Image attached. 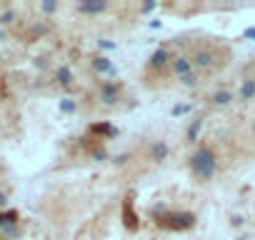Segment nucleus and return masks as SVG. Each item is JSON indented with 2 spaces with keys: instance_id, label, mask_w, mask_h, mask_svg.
<instances>
[{
  "instance_id": "obj_17",
  "label": "nucleus",
  "mask_w": 255,
  "mask_h": 240,
  "mask_svg": "<svg viewBox=\"0 0 255 240\" xmlns=\"http://www.w3.org/2000/svg\"><path fill=\"white\" fill-rule=\"evenodd\" d=\"M5 205H8V198H5L3 193H0V208H5Z\"/></svg>"
},
{
  "instance_id": "obj_11",
  "label": "nucleus",
  "mask_w": 255,
  "mask_h": 240,
  "mask_svg": "<svg viewBox=\"0 0 255 240\" xmlns=\"http://www.w3.org/2000/svg\"><path fill=\"white\" fill-rule=\"evenodd\" d=\"M93 70H98V73H108V70H113V63L105 58V55H98V58H93Z\"/></svg>"
},
{
  "instance_id": "obj_3",
  "label": "nucleus",
  "mask_w": 255,
  "mask_h": 240,
  "mask_svg": "<svg viewBox=\"0 0 255 240\" xmlns=\"http://www.w3.org/2000/svg\"><path fill=\"white\" fill-rule=\"evenodd\" d=\"M120 95H123V83L118 80H108V83H100L98 88V98L105 108H115L120 103Z\"/></svg>"
},
{
  "instance_id": "obj_5",
  "label": "nucleus",
  "mask_w": 255,
  "mask_h": 240,
  "mask_svg": "<svg viewBox=\"0 0 255 240\" xmlns=\"http://www.w3.org/2000/svg\"><path fill=\"white\" fill-rule=\"evenodd\" d=\"M170 73H173L178 80L188 78L190 73H195V65L190 55H173V63H170Z\"/></svg>"
},
{
  "instance_id": "obj_9",
  "label": "nucleus",
  "mask_w": 255,
  "mask_h": 240,
  "mask_svg": "<svg viewBox=\"0 0 255 240\" xmlns=\"http://www.w3.org/2000/svg\"><path fill=\"white\" fill-rule=\"evenodd\" d=\"M55 80H58V85H63V88H70L73 85V70L68 68V65H60V68L55 70Z\"/></svg>"
},
{
  "instance_id": "obj_6",
  "label": "nucleus",
  "mask_w": 255,
  "mask_h": 240,
  "mask_svg": "<svg viewBox=\"0 0 255 240\" xmlns=\"http://www.w3.org/2000/svg\"><path fill=\"white\" fill-rule=\"evenodd\" d=\"M110 8V3H105V0H85V3H78V13L80 15H100Z\"/></svg>"
},
{
  "instance_id": "obj_15",
  "label": "nucleus",
  "mask_w": 255,
  "mask_h": 240,
  "mask_svg": "<svg viewBox=\"0 0 255 240\" xmlns=\"http://www.w3.org/2000/svg\"><path fill=\"white\" fill-rule=\"evenodd\" d=\"M58 8H60L58 3H40V10H42V13H55Z\"/></svg>"
},
{
  "instance_id": "obj_18",
  "label": "nucleus",
  "mask_w": 255,
  "mask_h": 240,
  "mask_svg": "<svg viewBox=\"0 0 255 240\" xmlns=\"http://www.w3.org/2000/svg\"><path fill=\"white\" fill-rule=\"evenodd\" d=\"M253 135H255V123H253Z\"/></svg>"
},
{
  "instance_id": "obj_8",
  "label": "nucleus",
  "mask_w": 255,
  "mask_h": 240,
  "mask_svg": "<svg viewBox=\"0 0 255 240\" xmlns=\"http://www.w3.org/2000/svg\"><path fill=\"white\" fill-rule=\"evenodd\" d=\"M238 100H243V103L255 100V78L245 75V78L240 80V85H238Z\"/></svg>"
},
{
  "instance_id": "obj_1",
  "label": "nucleus",
  "mask_w": 255,
  "mask_h": 240,
  "mask_svg": "<svg viewBox=\"0 0 255 240\" xmlns=\"http://www.w3.org/2000/svg\"><path fill=\"white\" fill-rule=\"evenodd\" d=\"M188 168L193 173V178L198 183H210L218 175V153L212 150V145L200 143L188 158Z\"/></svg>"
},
{
  "instance_id": "obj_10",
  "label": "nucleus",
  "mask_w": 255,
  "mask_h": 240,
  "mask_svg": "<svg viewBox=\"0 0 255 240\" xmlns=\"http://www.w3.org/2000/svg\"><path fill=\"white\" fill-rule=\"evenodd\" d=\"M200 128H203V120H200V118H198V120H190L188 133H185V143H188V145H195V140H198V135H200Z\"/></svg>"
},
{
  "instance_id": "obj_7",
  "label": "nucleus",
  "mask_w": 255,
  "mask_h": 240,
  "mask_svg": "<svg viewBox=\"0 0 255 240\" xmlns=\"http://www.w3.org/2000/svg\"><path fill=\"white\" fill-rule=\"evenodd\" d=\"M238 95L233 93V90H228V88H220V90H215L212 95H208V103L212 105V108H228L233 100H235Z\"/></svg>"
},
{
  "instance_id": "obj_16",
  "label": "nucleus",
  "mask_w": 255,
  "mask_h": 240,
  "mask_svg": "<svg viewBox=\"0 0 255 240\" xmlns=\"http://www.w3.org/2000/svg\"><path fill=\"white\" fill-rule=\"evenodd\" d=\"M60 110H63V113H73V110H75V103H70V100L60 103Z\"/></svg>"
},
{
  "instance_id": "obj_4",
  "label": "nucleus",
  "mask_w": 255,
  "mask_h": 240,
  "mask_svg": "<svg viewBox=\"0 0 255 240\" xmlns=\"http://www.w3.org/2000/svg\"><path fill=\"white\" fill-rule=\"evenodd\" d=\"M170 63H173V53L168 48H158L148 60V73H165L170 70Z\"/></svg>"
},
{
  "instance_id": "obj_14",
  "label": "nucleus",
  "mask_w": 255,
  "mask_h": 240,
  "mask_svg": "<svg viewBox=\"0 0 255 240\" xmlns=\"http://www.w3.org/2000/svg\"><path fill=\"white\" fill-rule=\"evenodd\" d=\"M13 20H15V10H5L0 15V25H13Z\"/></svg>"
},
{
  "instance_id": "obj_12",
  "label": "nucleus",
  "mask_w": 255,
  "mask_h": 240,
  "mask_svg": "<svg viewBox=\"0 0 255 240\" xmlns=\"http://www.w3.org/2000/svg\"><path fill=\"white\" fill-rule=\"evenodd\" d=\"M165 155H168V145H165L163 140L155 143V145H153V153H150V158H153V160H163Z\"/></svg>"
},
{
  "instance_id": "obj_13",
  "label": "nucleus",
  "mask_w": 255,
  "mask_h": 240,
  "mask_svg": "<svg viewBox=\"0 0 255 240\" xmlns=\"http://www.w3.org/2000/svg\"><path fill=\"white\" fill-rule=\"evenodd\" d=\"M180 83L185 85V88H195V85L200 83V73H190V75H188V78H183Z\"/></svg>"
},
{
  "instance_id": "obj_2",
  "label": "nucleus",
  "mask_w": 255,
  "mask_h": 240,
  "mask_svg": "<svg viewBox=\"0 0 255 240\" xmlns=\"http://www.w3.org/2000/svg\"><path fill=\"white\" fill-rule=\"evenodd\" d=\"M193 58V65H195V73H200V75H208V73H215V70H220L223 65L228 63V58H230V50L228 48H223V45H200V48H195V53L190 55Z\"/></svg>"
}]
</instances>
